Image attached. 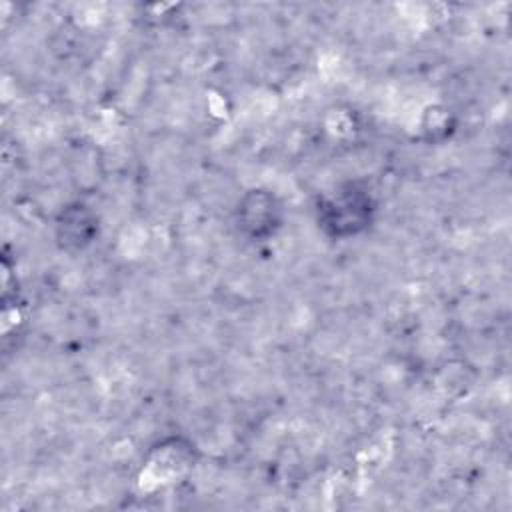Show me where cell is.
<instances>
[{"mask_svg":"<svg viewBox=\"0 0 512 512\" xmlns=\"http://www.w3.org/2000/svg\"><path fill=\"white\" fill-rule=\"evenodd\" d=\"M372 212V196L364 188L348 184L344 188H338L334 194L322 198V202L318 204V222L326 228L328 234L348 238L360 234L370 226Z\"/></svg>","mask_w":512,"mask_h":512,"instance_id":"obj_1","label":"cell"},{"mask_svg":"<svg viewBox=\"0 0 512 512\" xmlns=\"http://www.w3.org/2000/svg\"><path fill=\"white\" fill-rule=\"evenodd\" d=\"M238 222L254 238L270 236L282 222V206L268 190H250L238 206Z\"/></svg>","mask_w":512,"mask_h":512,"instance_id":"obj_2","label":"cell"},{"mask_svg":"<svg viewBox=\"0 0 512 512\" xmlns=\"http://www.w3.org/2000/svg\"><path fill=\"white\" fill-rule=\"evenodd\" d=\"M96 230L98 222L94 212L80 202L64 208L56 222V238L66 250L86 248L92 242Z\"/></svg>","mask_w":512,"mask_h":512,"instance_id":"obj_3","label":"cell"}]
</instances>
